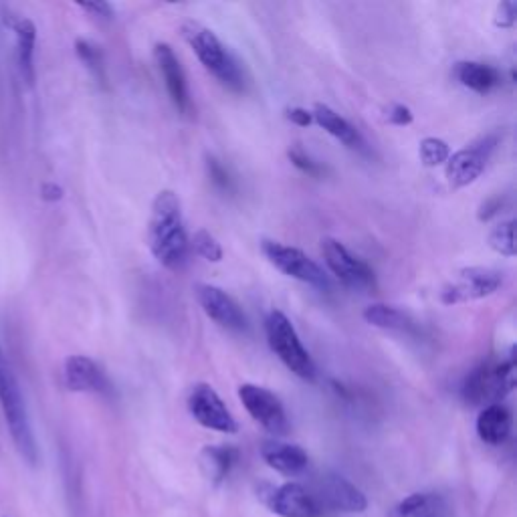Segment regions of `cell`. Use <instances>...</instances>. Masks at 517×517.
I'll use <instances>...</instances> for the list:
<instances>
[{
    "label": "cell",
    "instance_id": "1",
    "mask_svg": "<svg viewBox=\"0 0 517 517\" xmlns=\"http://www.w3.org/2000/svg\"><path fill=\"white\" fill-rule=\"evenodd\" d=\"M148 243L154 259L170 269L180 271L188 259V235L184 229L182 206L174 190H160L152 202Z\"/></svg>",
    "mask_w": 517,
    "mask_h": 517
},
{
    "label": "cell",
    "instance_id": "2",
    "mask_svg": "<svg viewBox=\"0 0 517 517\" xmlns=\"http://www.w3.org/2000/svg\"><path fill=\"white\" fill-rule=\"evenodd\" d=\"M0 410L7 423V429L11 433V439L15 443V449L27 461L29 465L39 463V447L33 433V425L29 419V410L19 386V380L0 348Z\"/></svg>",
    "mask_w": 517,
    "mask_h": 517
},
{
    "label": "cell",
    "instance_id": "3",
    "mask_svg": "<svg viewBox=\"0 0 517 517\" xmlns=\"http://www.w3.org/2000/svg\"><path fill=\"white\" fill-rule=\"evenodd\" d=\"M182 35L206 71H211L225 87L233 91L245 89V77L239 63L211 29L188 21L182 25Z\"/></svg>",
    "mask_w": 517,
    "mask_h": 517
},
{
    "label": "cell",
    "instance_id": "4",
    "mask_svg": "<svg viewBox=\"0 0 517 517\" xmlns=\"http://www.w3.org/2000/svg\"><path fill=\"white\" fill-rule=\"evenodd\" d=\"M265 332H267V342L271 350L277 354V358L301 380L314 382L318 376L316 364L309 356V352L303 348L293 324L289 318L281 312H271L265 320Z\"/></svg>",
    "mask_w": 517,
    "mask_h": 517
},
{
    "label": "cell",
    "instance_id": "5",
    "mask_svg": "<svg viewBox=\"0 0 517 517\" xmlns=\"http://www.w3.org/2000/svg\"><path fill=\"white\" fill-rule=\"evenodd\" d=\"M515 386V364L513 358L503 362H485L475 368L463 382V400L471 406L501 404V400Z\"/></svg>",
    "mask_w": 517,
    "mask_h": 517
},
{
    "label": "cell",
    "instance_id": "6",
    "mask_svg": "<svg viewBox=\"0 0 517 517\" xmlns=\"http://www.w3.org/2000/svg\"><path fill=\"white\" fill-rule=\"evenodd\" d=\"M261 249H263L265 257L269 259V263L275 269H279L281 273H285L287 277H293L297 281H303L318 289L330 287V279H328L326 271L312 257L305 255L301 249L289 247V245H283L277 241H263Z\"/></svg>",
    "mask_w": 517,
    "mask_h": 517
},
{
    "label": "cell",
    "instance_id": "7",
    "mask_svg": "<svg viewBox=\"0 0 517 517\" xmlns=\"http://www.w3.org/2000/svg\"><path fill=\"white\" fill-rule=\"evenodd\" d=\"M188 410L194 417V421L204 429H211L225 435H233L239 429L235 417L231 415V410L227 408V404L211 384H196L190 390Z\"/></svg>",
    "mask_w": 517,
    "mask_h": 517
},
{
    "label": "cell",
    "instance_id": "8",
    "mask_svg": "<svg viewBox=\"0 0 517 517\" xmlns=\"http://www.w3.org/2000/svg\"><path fill=\"white\" fill-rule=\"evenodd\" d=\"M239 398L245 410L255 423H259L267 433L275 437H283L289 433V419L281 400L263 386L257 384H241Z\"/></svg>",
    "mask_w": 517,
    "mask_h": 517
},
{
    "label": "cell",
    "instance_id": "9",
    "mask_svg": "<svg viewBox=\"0 0 517 517\" xmlns=\"http://www.w3.org/2000/svg\"><path fill=\"white\" fill-rule=\"evenodd\" d=\"M322 253L330 271L352 289H374L376 275L374 271L358 257H354L338 239H322Z\"/></svg>",
    "mask_w": 517,
    "mask_h": 517
},
{
    "label": "cell",
    "instance_id": "10",
    "mask_svg": "<svg viewBox=\"0 0 517 517\" xmlns=\"http://www.w3.org/2000/svg\"><path fill=\"white\" fill-rule=\"evenodd\" d=\"M503 285V275L489 267H469L459 271V277L441 291L445 305L473 301L493 295Z\"/></svg>",
    "mask_w": 517,
    "mask_h": 517
},
{
    "label": "cell",
    "instance_id": "11",
    "mask_svg": "<svg viewBox=\"0 0 517 517\" xmlns=\"http://www.w3.org/2000/svg\"><path fill=\"white\" fill-rule=\"evenodd\" d=\"M194 291L202 312L221 328H227L231 332L247 330V316L243 314L241 305L227 291L209 283H198Z\"/></svg>",
    "mask_w": 517,
    "mask_h": 517
},
{
    "label": "cell",
    "instance_id": "12",
    "mask_svg": "<svg viewBox=\"0 0 517 517\" xmlns=\"http://www.w3.org/2000/svg\"><path fill=\"white\" fill-rule=\"evenodd\" d=\"M497 146V136H485L481 142L473 144L471 148L455 152L447 160V180L453 188H463L473 184L485 170V164L491 152Z\"/></svg>",
    "mask_w": 517,
    "mask_h": 517
},
{
    "label": "cell",
    "instance_id": "13",
    "mask_svg": "<svg viewBox=\"0 0 517 517\" xmlns=\"http://www.w3.org/2000/svg\"><path fill=\"white\" fill-rule=\"evenodd\" d=\"M320 507H328L344 513H362L368 507L366 495L338 473H326L318 481V493H314Z\"/></svg>",
    "mask_w": 517,
    "mask_h": 517
},
{
    "label": "cell",
    "instance_id": "14",
    "mask_svg": "<svg viewBox=\"0 0 517 517\" xmlns=\"http://www.w3.org/2000/svg\"><path fill=\"white\" fill-rule=\"evenodd\" d=\"M265 503L281 517H320L324 513L314 493L299 483H285L273 489Z\"/></svg>",
    "mask_w": 517,
    "mask_h": 517
},
{
    "label": "cell",
    "instance_id": "15",
    "mask_svg": "<svg viewBox=\"0 0 517 517\" xmlns=\"http://www.w3.org/2000/svg\"><path fill=\"white\" fill-rule=\"evenodd\" d=\"M154 59H156V65L160 69V75L164 79V85L168 89V95L176 106V110L182 116H190L192 114V99H190V91H188L186 73H184L178 57L174 55L172 47L166 45V43H158L154 47Z\"/></svg>",
    "mask_w": 517,
    "mask_h": 517
},
{
    "label": "cell",
    "instance_id": "16",
    "mask_svg": "<svg viewBox=\"0 0 517 517\" xmlns=\"http://www.w3.org/2000/svg\"><path fill=\"white\" fill-rule=\"evenodd\" d=\"M63 384L71 392H106L108 378L87 356H69L63 364Z\"/></svg>",
    "mask_w": 517,
    "mask_h": 517
},
{
    "label": "cell",
    "instance_id": "17",
    "mask_svg": "<svg viewBox=\"0 0 517 517\" xmlns=\"http://www.w3.org/2000/svg\"><path fill=\"white\" fill-rule=\"evenodd\" d=\"M261 455L265 459V463L275 469L281 475H301L307 469V453L291 443H283V441H267L261 447Z\"/></svg>",
    "mask_w": 517,
    "mask_h": 517
},
{
    "label": "cell",
    "instance_id": "18",
    "mask_svg": "<svg viewBox=\"0 0 517 517\" xmlns=\"http://www.w3.org/2000/svg\"><path fill=\"white\" fill-rule=\"evenodd\" d=\"M477 435L487 445H503L511 435V412L503 404L485 406L477 417Z\"/></svg>",
    "mask_w": 517,
    "mask_h": 517
},
{
    "label": "cell",
    "instance_id": "19",
    "mask_svg": "<svg viewBox=\"0 0 517 517\" xmlns=\"http://www.w3.org/2000/svg\"><path fill=\"white\" fill-rule=\"evenodd\" d=\"M11 29L15 31L17 43V61L19 71L27 85L35 83V45H37V27L31 19L19 17L11 21Z\"/></svg>",
    "mask_w": 517,
    "mask_h": 517
},
{
    "label": "cell",
    "instance_id": "20",
    "mask_svg": "<svg viewBox=\"0 0 517 517\" xmlns=\"http://www.w3.org/2000/svg\"><path fill=\"white\" fill-rule=\"evenodd\" d=\"M312 116H314V122L320 128H324L330 136H334L336 140H340L348 148H362L364 146V140H362L360 132L346 118H342L338 112H334L330 106H326V103H316Z\"/></svg>",
    "mask_w": 517,
    "mask_h": 517
},
{
    "label": "cell",
    "instance_id": "21",
    "mask_svg": "<svg viewBox=\"0 0 517 517\" xmlns=\"http://www.w3.org/2000/svg\"><path fill=\"white\" fill-rule=\"evenodd\" d=\"M364 320L380 330L390 332H404V334H415L417 322L412 320L402 309L386 303H372L364 309Z\"/></svg>",
    "mask_w": 517,
    "mask_h": 517
},
{
    "label": "cell",
    "instance_id": "22",
    "mask_svg": "<svg viewBox=\"0 0 517 517\" xmlns=\"http://www.w3.org/2000/svg\"><path fill=\"white\" fill-rule=\"evenodd\" d=\"M455 75L461 85L475 93H489L501 83V73L485 63H475V61H465L459 63L455 69Z\"/></svg>",
    "mask_w": 517,
    "mask_h": 517
},
{
    "label": "cell",
    "instance_id": "23",
    "mask_svg": "<svg viewBox=\"0 0 517 517\" xmlns=\"http://www.w3.org/2000/svg\"><path fill=\"white\" fill-rule=\"evenodd\" d=\"M237 451L231 447H204L200 453V465L204 475L219 485L233 469Z\"/></svg>",
    "mask_w": 517,
    "mask_h": 517
},
{
    "label": "cell",
    "instance_id": "24",
    "mask_svg": "<svg viewBox=\"0 0 517 517\" xmlns=\"http://www.w3.org/2000/svg\"><path fill=\"white\" fill-rule=\"evenodd\" d=\"M443 515V499L433 493H412L402 499L394 517H441Z\"/></svg>",
    "mask_w": 517,
    "mask_h": 517
},
{
    "label": "cell",
    "instance_id": "25",
    "mask_svg": "<svg viewBox=\"0 0 517 517\" xmlns=\"http://www.w3.org/2000/svg\"><path fill=\"white\" fill-rule=\"evenodd\" d=\"M489 247L503 257H515V221L509 219L495 225L489 233Z\"/></svg>",
    "mask_w": 517,
    "mask_h": 517
},
{
    "label": "cell",
    "instance_id": "26",
    "mask_svg": "<svg viewBox=\"0 0 517 517\" xmlns=\"http://www.w3.org/2000/svg\"><path fill=\"white\" fill-rule=\"evenodd\" d=\"M75 51H77V57L85 63V67L93 73V77L99 79V83H106V65H103L101 49L87 39H77Z\"/></svg>",
    "mask_w": 517,
    "mask_h": 517
},
{
    "label": "cell",
    "instance_id": "27",
    "mask_svg": "<svg viewBox=\"0 0 517 517\" xmlns=\"http://www.w3.org/2000/svg\"><path fill=\"white\" fill-rule=\"evenodd\" d=\"M419 156H421V162L429 168H437L441 164H447V160L451 158V148L445 140L441 138H425L421 142V148H419Z\"/></svg>",
    "mask_w": 517,
    "mask_h": 517
},
{
    "label": "cell",
    "instance_id": "28",
    "mask_svg": "<svg viewBox=\"0 0 517 517\" xmlns=\"http://www.w3.org/2000/svg\"><path fill=\"white\" fill-rule=\"evenodd\" d=\"M192 247H194V251H196L202 259L211 261V263H219V261L223 259V247H221V243H219L209 231H204V229L194 235Z\"/></svg>",
    "mask_w": 517,
    "mask_h": 517
},
{
    "label": "cell",
    "instance_id": "29",
    "mask_svg": "<svg viewBox=\"0 0 517 517\" xmlns=\"http://www.w3.org/2000/svg\"><path fill=\"white\" fill-rule=\"evenodd\" d=\"M517 19V3L515 0H503V3L497 7L493 23L499 29H511L515 25Z\"/></svg>",
    "mask_w": 517,
    "mask_h": 517
},
{
    "label": "cell",
    "instance_id": "30",
    "mask_svg": "<svg viewBox=\"0 0 517 517\" xmlns=\"http://www.w3.org/2000/svg\"><path fill=\"white\" fill-rule=\"evenodd\" d=\"M206 166H209V176L213 180V184L225 192H231L233 190V178L231 174L227 172V168L215 160V158H209V162H206Z\"/></svg>",
    "mask_w": 517,
    "mask_h": 517
},
{
    "label": "cell",
    "instance_id": "31",
    "mask_svg": "<svg viewBox=\"0 0 517 517\" xmlns=\"http://www.w3.org/2000/svg\"><path fill=\"white\" fill-rule=\"evenodd\" d=\"M287 156H289L291 164H293L295 168H299L301 172H305V174H309V176H320V174H322V166H320L318 162H314L309 156H305L299 148L289 150Z\"/></svg>",
    "mask_w": 517,
    "mask_h": 517
},
{
    "label": "cell",
    "instance_id": "32",
    "mask_svg": "<svg viewBox=\"0 0 517 517\" xmlns=\"http://www.w3.org/2000/svg\"><path fill=\"white\" fill-rule=\"evenodd\" d=\"M386 118H388V122L394 124V126H410L412 120H415V116H412L410 108L402 106V103H396V106H392V108L388 110V116H386Z\"/></svg>",
    "mask_w": 517,
    "mask_h": 517
},
{
    "label": "cell",
    "instance_id": "33",
    "mask_svg": "<svg viewBox=\"0 0 517 517\" xmlns=\"http://www.w3.org/2000/svg\"><path fill=\"white\" fill-rule=\"evenodd\" d=\"M501 209H503V198H501V196H493V198L485 200V202L481 204V209H479V221H489V219H493L495 215H499Z\"/></svg>",
    "mask_w": 517,
    "mask_h": 517
},
{
    "label": "cell",
    "instance_id": "34",
    "mask_svg": "<svg viewBox=\"0 0 517 517\" xmlns=\"http://www.w3.org/2000/svg\"><path fill=\"white\" fill-rule=\"evenodd\" d=\"M79 9H83L85 13H89L91 17L97 19H112L114 11L108 3H79Z\"/></svg>",
    "mask_w": 517,
    "mask_h": 517
},
{
    "label": "cell",
    "instance_id": "35",
    "mask_svg": "<svg viewBox=\"0 0 517 517\" xmlns=\"http://www.w3.org/2000/svg\"><path fill=\"white\" fill-rule=\"evenodd\" d=\"M287 118H289L291 124H295V126H299V128H307V126L314 124L312 112H307V110H303V108H289V110H287Z\"/></svg>",
    "mask_w": 517,
    "mask_h": 517
}]
</instances>
